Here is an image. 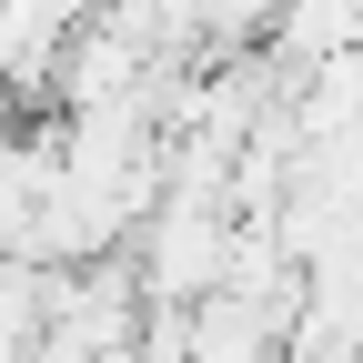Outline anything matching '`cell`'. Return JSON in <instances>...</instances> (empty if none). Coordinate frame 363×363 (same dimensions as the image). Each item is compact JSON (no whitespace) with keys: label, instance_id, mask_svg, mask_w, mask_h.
I'll use <instances>...</instances> for the list:
<instances>
[{"label":"cell","instance_id":"1","mask_svg":"<svg viewBox=\"0 0 363 363\" xmlns=\"http://www.w3.org/2000/svg\"><path fill=\"white\" fill-rule=\"evenodd\" d=\"M233 252H242V222L222 202H152V222L131 233V272L152 303H212L233 283Z\"/></svg>","mask_w":363,"mask_h":363},{"label":"cell","instance_id":"2","mask_svg":"<svg viewBox=\"0 0 363 363\" xmlns=\"http://www.w3.org/2000/svg\"><path fill=\"white\" fill-rule=\"evenodd\" d=\"M51 333V262L0 252V363H30Z\"/></svg>","mask_w":363,"mask_h":363}]
</instances>
